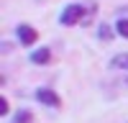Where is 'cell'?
Listing matches in <instances>:
<instances>
[{
  "instance_id": "obj_2",
  "label": "cell",
  "mask_w": 128,
  "mask_h": 123,
  "mask_svg": "<svg viewBox=\"0 0 128 123\" xmlns=\"http://www.w3.org/2000/svg\"><path fill=\"white\" fill-rule=\"evenodd\" d=\"M36 100L41 102V105H49V108H59V105H62L59 95H56L54 90H49V87H41V90H36Z\"/></svg>"
},
{
  "instance_id": "obj_8",
  "label": "cell",
  "mask_w": 128,
  "mask_h": 123,
  "mask_svg": "<svg viewBox=\"0 0 128 123\" xmlns=\"http://www.w3.org/2000/svg\"><path fill=\"white\" fill-rule=\"evenodd\" d=\"M98 36H100L102 41H110V38H113V28H110L108 23H102V26L98 28Z\"/></svg>"
},
{
  "instance_id": "obj_7",
  "label": "cell",
  "mask_w": 128,
  "mask_h": 123,
  "mask_svg": "<svg viewBox=\"0 0 128 123\" xmlns=\"http://www.w3.org/2000/svg\"><path fill=\"white\" fill-rule=\"evenodd\" d=\"M115 34L128 38V18H120V20H115Z\"/></svg>"
},
{
  "instance_id": "obj_6",
  "label": "cell",
  "mask_w": 128,
  "mask_h": 123,
  "mask_svg": "<svg viewBox=\"0 0 128 123\" xmlns=\"http://www.w3.org/2000/svg\"><path fill=\"white\" fill-rule=\"evenodd\" d=\"M10 123H34V113L23 108V110H18L16 116H13V120H10Z\"/></svg>"
},
{
  "instance_id": "obj_10",
  "label": "cell",
  "mask_w": 128,
  "mask_h": 123,
  "mask_svg": "<svg viewBox=\"0 0 128 123\" xmlns=\"http://www.w3.org/2000/svg\"><path fill=\"white\" fill-rule=\"evenodd\" d=\"M126 85H128V82H126Z\"/></svg>"
},
{
  "instance_id": "obj_4",
  "label": "cell",
  "mask_w": 128,
  "mask_h": 123,
  "mask_svg": "<svg viewBox=\"0 0 128 123\" xmlns=\"http://www.w3.org/2000/svg\"><path fill=\"white\" fill-rule=\"evenodd\" d=\"M110 69H123V72H128V51H120V54H115L113 59H110V64H108Z\"/></svg>"
},
{
  "instance_id": "obj_1",
  "label": "cell",
  "mask_w": 128,
  "mask_h": 123,
  "mask_svg": "<svg viewBox=\"0 0 128 123\" xmlns=\"http://www.w3.org/2000/svg\"><path fill=\"white\" fill-rule=\"evenodd\" d=\"M87 13H95V5L90 3V5H84V3H72V5H67L62 10V16H59V23L62 26H77V23H82V26H87L84 20H87Z\"/></svg>"
},
{
  "instance_id": "obj_9",
  "label": "cell",
  "mask_w": 128,
  "mask_h": 123,
  "mask_svg": "<svg viewBox=\"0 0 128 123\" xmlns=\"http://www.w3.org/2000/svg\"><path fill=\"white\" fill-rule=\"evenodd\" d=\"M0 116H8V100L0 98Z\"/></svg>"
},
{
  "instance_id": "obj_3",
  "label": "cell",
  "mask_w": 128,
  "mask_h": 123,
  "mask_svg": "<svg viewBox=\"0 0 128 123\" xmlns=\"http://www.w3.org/2000/svg\"><path fill=\"white\" fill-rule=\"evenodd\" d=\"M16 34H18V41H20V46H31V44H36V38H38L36 28H31L28 23H20V26L16 28Z\"/></svg>"
},
{
  "instance_id": "obj_5",
  "label": "cell",
  "mask_w": 128,
  "mask_h": 123,
  "mask_svg": "<svg viewBox=\"0 0 128 123\" xmlns=\"http://www.w3.org/2000/svg\"><path fill=\"white\" fill-rule=\"evenodd\" d=\"M31 62H34V64H49L51 62V51L44 46V49H36L34 54H31Z\"/></svg>"
}]
</instances>
